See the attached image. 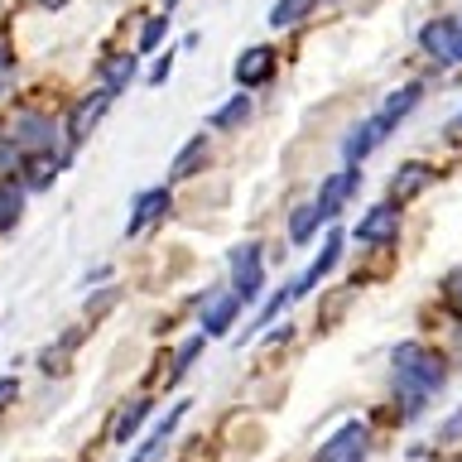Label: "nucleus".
Listing matches in <instances>:
<instances>
[{
	"label": "nucleus",
	"mask_w": 462,
	"mask_h": 462,
	"mask_svg": "<svg viewBox=\"0 0 462 462\" xmlns=\"http://www.w3.org/2000/svg\"><path fill=\"white\" fill-rule=\"evenodd\" d=\"M169 68H173V53H159V58H154V68H150V78H144V82H150V87H164V82H169Z\"/></svg>",
	"instance_id": "obj_28"
},
{
	"label": "nucleus",
	"mask_w": 462,
	"mask_h": 462,
	"mask_svg": "<svg viewBox=\"0 0 462 462\" xmlns=\"http://www.w3.org/2000/svg\"><path fill=\"white\" fill-rule=\"evenodd\" d=\"M429 179H433V173H429L424 164H400L395 179H390V202H410V198H419V193L429 188Z\"/></svg>",
	"instance_id": "obj_15"
},
{
	"label": "nucleus",
	"mask_w": 462,
	"mask_h": 462,
	"mask_svg": "<svg viewBox=\"0 0 462 462\" xmlns=\"http://www.w3.org/2000/svg\"><path fill=\"white\" fill-rule=\"evenodd\" d=\"M356 188H361V173L356 169H342V173H332V179L318 188V212H323V222H332V217H342V208L356 198Z\"/></svg>",
	"instance_id": "obj_8"
},
{
	"label": "nucleus",
	"mask_w": 462,
	"mask_h": 462,
	"mask_svg": "<svg viewBox=\"0 0 462 462\" xmlns=\"http://www.w3.org/2000/svg\"><path fill=\"white\" fill-rule=\"evenodd\" d=\"M202 159H208V135H193L173 159V179H188L193 169H202Z\"/></svg>",
	"instance_id": "obj_21"
},
{
	"label": "nucleus",
	"mask_w": 462,
	"mask_h": 462,
	"mask_svg": "<svg viewBox=\"0 0 462 462\" xmlns=\"http://www.w3.org/2000/svg\"><path fill=\"white\" fill-rule=\"evenodd\" d=\"M106 106H111V92L106 87H97V92H87L78 106H72V116H68V144H82L87 135H92V130L101 125V116H106Z\"/></svg>",
	"instance_id": "obj_7"
},
{
	"label": "nucleus",
	"mask_w": 462,
	"mask_h": 462,
	"mask_svg": "<svg viewBox=\"0 0 462 462\" xmlns=\"http://www.w3.org/2000/svg\"><path fill=\"white\" fill-rule=\"evenodd\" d=\"M448 135H462V111H457V121H453V125H448Z\"/></svg>",
	"instance_id": "obj_36"
},
{
	"label": "nucleus",
	"mask_w": 462,
	"mask_h": 462,
	"mask_svg": "<svg viewBox=\"0 0 462 462\" xmlns=\"http://www.w3.org/2000/svg\"><path fill=\"white\" fill-rule=\"evenodd\" d=\"M453 24H457V63H462V14H457Z\"/></svg>",
	"instance_id": "obj_35"
},
{
	"label": "nucleus",
	"mask_w": 462,
	"mask_h": 462,
	"mask_svg": "<svg viewBox=\"0 0 462 462\" xmlns=\"http://www.w3.org/2000/svg\"><path fill=\"white\" fill-rule=\"evenodd\" d=\"M400 231V202H381V208H371L366 217L356 222V241H390Z\"/></svg>",
	"instance_id": "obj_11"
},
{
	"label": "nucleus",
	"mask_w": 462,
	"mask_h": 462,
	"mask_svg": "<svg viewBox=\"0 0 462 462\" xmlns=\"http://www.w3.org/2000/svg\"><path fill=\"white\" fill-rule=\"evenodd\" d=\"M439 439H443V443H453V439H462V410H453V414H448V424L439 429Z\"/></svg>",
	"instance_id": "obj_29"
},
{
	"label": "nucleus",
	"mask_w": 462,
	"mask_h": 462,
	"mask_svg": "<svg viewBox=\"0 0 462 462\" xmlns=\"http://www.w3.org/2000/svg\"><path fill=\"white\" fill-rule=\"evenodd\" d=\"M164 34H169V14H154L150 24H144V34L135 43V53H154V49H164Z\"/></svg>",
	"instance_id": "obj_25"
},
{
	"label": "nucleus",
	"mask_w": 462,
	"mask_h": 462,
	"mask_svg": "<svg viewBox=\"0 0 462 462\" xmlns=\"http://www.w3.org/2000/svg\"><path fill=\"white\" fill-rule=\"evenodd\" d=\"M245 116H251V97H231V101H222V106L212 111V125L231 130V125H245Z\"/></svg>",
	"instance_id": "obj_23"
},
{
	"label": "nucleus",
	"mask_w": 462,
	"mask_h": 462,
	"mask_svg": "<svg viewBox=\"0 0 462 462\" xmlns=\"http://www.w3.org/2000/svg\"><path fill=\"white\" fill-rule=\"evenodd\" d=\"M150 410H154L150 395H135V400H130L121 414L111 419V439H116V443H130V439L140 433V424H144V414H150Z\"/></svg>",
	"instance_id": "obj_16"
},
{
	"label": "nucleus",
	"mask_w": 462,
	"mask_h": 462,
	"mask_svg": "<svg viewBox=\"0 0 462 462\" xmlns=\"http://www.w3.org/2000/svg\"><path fill=\"white\" fill-rule=\"evenodd\" d=\"M366 448H371V429L361 424V419H346V424L313 453V462H366Z\"/></svg>",
	"instance_id": "obj_3"
},
{
	"label": "nucleus",
	"mask_w": 462,
	"mask_h": 462,
	"mask_svg": "<svg viewBox=\"0 0 462 462\" xmlns=\"http://www.w3.org/2000/svg\"><path fill=\"white\" fill-rule=\"evenodd\" d=\"M448 385V361L439 352H429V346L419 342H400L395 356H390V395L400 400L404 414H424V404L439 395Z\"/></svg>",
	"instance_id": "obj_1"
},
{
	"label": "nucleus",
	"mask_w": 462,
	"mask_h": 462,
	"mask_svg": "<svg viewBox=\"0 0 462 462\" xmlns=\"http://www.w3.org/2000/svg\"><path fill=\"white\" fill-rule=\"evenodd\" d=\"M173 5H179V0H164V10H173Z\"/></svg>",
	"instance_id": "obj_37"
},
{
	"label": "nucleus",
	"mask_w": 462,
	"mask_h": 462,
	"mask_svg": "<svg viewBox=\"0 0 462 462\" xmlns=\"http://www.w3.org/2000/svg\"><path fill=\"white\" fill-rule=\"evenodd\" d=\"M231 289H236L245 303L265 289V251H260L255 241H241L236 251H231Z\"/></svg>",
	"instance_id": "obj_2"
},
{
	"label": "nucleus",
	"mask_w": 462,
	"mask_h": 462,
	"mask_svg": "<svg viewBox=\"0 0 462 462\" xmlns=\"http://www.w3.org/2000/svg\"><path fill=\"white\" fill-rule=\"evenodd\" d=\"M202 346H208V337H188V342H179V352H173V366H169V385H179L183 375H188V366L202 356Z\"/></svg>",
	"instance_id": "obj_22"
},
{
	"label": "nucleus",
	"mask_w": 462,
	"mask_h": 462,
	"mask_svg": "<svg viewBox=\"0 0 462 462\" xmlns=\"http://www.w3.org/2000/svg\"><path fill=\"white\" fill-rule=\"evenodd\" d=\"M0 72H10V53H5V43H0Z\"/></svg>",
	"instance_id": "obj_34"
},
{
	"label": "nucleus",
	"mask_w": 462,
	"mask_h": 462,
	"mask_svg": "<svg viewBox=\"0 0 462 462\" xmlns=\"http://www.w3.org/2000/svg\"><path fill=\"white\" fill-rule=\"evenodd\" d=\"M14 385H20L14 375H5V381H0V404H5V400H14Z\"/></svg>",
	"instance_id": "obj_32"
},
{
	"label": "nucleus",
	"mask_w": 462,
	"mask_h": 462,
	"mask_svg": "<svg viewBox=\"0 0 462 462\" xmlns=\"http://www.w3.org/2000/svg\"><path fill=\"white\" fill-rule=\"evenodd\" d=\"M20 217H24V183L20 179H0V231H14Z\"/></svg>",
	"instance_id": "obj_18"
},
{
	"label": "nucleus",
	"mask_w": 462,
	"mask_h": 462,
	"mask_svg": "<svg viewBox=\"0 0 462 462\" xmlns=\"http://www.w3.org/2000/svg\"><path fill=\"white\" fill-rule=\"evenodd\" d=\"M202 303H208V309H202V337H222V332H231V323H236L241 309H245V299L231 284L217 289V294H208Z\"/></svg>",
	"instance_id": "obj_5"
},
{
	"label": "nucleus",
	"mask_w": 462,
	"mask_h": 462,
	"mask_svg": "<svg viewBox=\"0 0 462 462\" xmlns=\"http://www.w3.org/2000/svg\"><path fill=\"white\" fill-rule=\"evenodd\" d=\"M101 280H111V265H97V270H87V284H101Z\"/></svg>",
	"instance_id": "obj_31"
},
{
	"label": "nucleus",
	"mask_w": 462,
	"mask_h": 462,
	"mask_svg": "<svg viewBox=\"0 0 462 462\" xmlns=\"http://www.w3.org/2000/svg\"><path fill=\"white\" fill-rule=\"evenodd\" d=\"M10 140L20 144L24 154H53L58 150V125L49 121V116L24 111L20 121H14V130H10Z\"/></svg>",
	"instance_id": "obj_6"
},
{
	"label": "nucleus",
	"mask_w": 462,
	"mask_h": 462,
	"mask_svg": "<svg viewBox=\"0 0 462 462\" xmlns=\"http://www.w3.org/2000/svg\"><path fill=\"white\" fill-rule=\"evenodd\" d=\"M289 299H294V294H289V284H284V289H274V294H270V303H265V313H260L255 323H251V332H260V328H265V323H270V318H274V313L284 309Z\"/></svg>",
	"instance_id": "obj_27"
},
{
	"label": "nucleus",
	"mask_w": 462,
	"mask_h": 462,
	"mask_svg": "<svg viewBox=\"0 0 462 462\" xmlns=\"http://www.w3.org/2000/svg\"><path fill=\"white\" fill-rule=\"evenodd\" d=\"M419 43H424V53L439 58V63H457V24L453 20H429Z\"/></svg>",
	"instance_id": "obj_12"
},
{
	"label": "nucleus",
	"mask_w": 462,
	"mask_h": 462,
	"mask_svg": "<svg viewBox=\"0 0 462 462\" xmlns=\"http://www.w3.org/2000/svg\"><path fill=\"white\" fill-rule=\"evenodd\" d=\"M337 255H342V231H328V241H323V251H318V260L299 274L294 284H289V294L299 299V294H309V289H318V284L328 280V270L337 265Z\"/></svg>",
	"instance_id": "obj_10"
},
{
	"label": "nucleus",
	"mask_w": 462,
	"mask_h": 462,
	"mask_svg": "<svg viewBox=\"0 0 462 462\" xmlns=\"http://www.w3.org/2000/svg\"><path fill=\"white\" fill-rule=\"evenodd\" d=\"M183 414H188V400H179V404H173V410H169L164 419H159V429L150 433V443H140L130 462H154L159 453H164V443L173 439V429H179V419H183Z\"/></svg>",
	"instance_id": "obj_14"
},
{
	"label": "nucleus",
	"mask_w": 462,
	"mask_h": 462,
	"mask_svg": "<svg viewBox=\"0 0 462 462\" xmlns=\"http://www.w3.org/2000/svg\"><path fill=\"white\" fill-rule=\"evenodd\" d=\"M270 78H274V49H270V43H255V49H245L236 58V82L241 87H260Z\"/></svg>",
	"instance_id": "obj_13"
},
{
	"label": "nucleus",
	"mask_w": 462,
	"mask_h": 462,
	"mask_svg": "<svg viewBox=\"0 0 462 462\" xmlns=\"http://www.w3.org/2000/svg\"><path fill=\"white\" fill-rule=\"evenodd\" d=\"M20 159H24V150L14 140H0V179H14L20 173Z\"/></svg>",
	"instance_id": "obj_26"
},
{
	"label": "nucleus",
	"mask_w": 462,
	"mask_h": 462,
	"mask_svg": "<svg viewBox=\"0 0 462 462\" xmlns=\"http://www.w3.org/2000/svg\"><path fill=\"white\" fill-rule=\"evenodd\" d=\"M130 78H135V53H121V58H111V63H101V87H106L111 97H121Z\"/></svg>",
	"instance_id": "obj_20"
},
{
	"label": "nucleus",
	"mask_w": 462,
	"mask_h": 462,
	"mask_svg": "<svg viewBox=\"0 0 462 462\" xmlns=\"http://www.w3.org/2000/svg\"><path fill=\"white\" fill-rule=\"evenodd\" d=\"M164 212H169V188H144V193L135 198V212H130V222H125V236L140 241Z\"/></svg>",
	"instance_id": "obj_9"
},
{
	"label": "nucleus",
	"mask_w": 462,
	"mask_h": 462,
	"mask_svg": "<svg viewBox=\"0 0 462 462\" xmlns=\"http://www.w3.org/2000/svg\"><path fill=\"white\" fill-rule=\"evenodd\" d=\"M448 294L457 299V313H462V270H457V274H448Z\"/></svg>",
	"instance_id": "obj_30"
},
{
	"label": "nucleus",
	"mask_w": 462,
	"mask_h": 462,
	"mask_svg": "<svg viewBox=\"0 0 462 462\" xmlns=\"http://www.w3.org/2000/svg\"><path fill=\"white\" fill-rule=\"evenodd\" d=\"M34 5H49V10H63L68 0H34Z\"/></svg>",
	"instance_id": "obj_33"
},
{
	"label": "nucleus",
	"mask_w": 462,
	"mask_h": 462,
	"mask_svg": "<svg viewBox=\"0 0 462 462\" xmlns=\"http://www.w3.org/2000/svg\"><path fill=\"white\" fill-rule=\"evenodd\" d=\"M318 226H323L318 202H299V208L289 212V245H309V241L318 236Z\"/></svg>",
	"instance_id": "obj_17"
},
{
	"label": "nucleus",
	"mask_w": 462,
	"mask_h": 462,
	"mask_svg": "<svg viewBox=\"0 0 462 462\" xmlns=\"http://www.w3.org/2000/svg\"><path fill=\"white\" fill-rule=\"evenodd\" d=\"M419 97H424V82H404L400 92H390V97L381 101V111L371 116V130H375V140L395 135V130H400V121H404V116H410V111L419 106Z\"/></svg>",
	"instance_id": "obj_4"
},
{
	"label": "nucleus",
	"mask_w": 462,
	"mask_h": 462,
	"mask_svg": "<svg viewBox=\"0 0 462 462\" xmlns=\"http://www.w3.org/2000/svg\"><path fill=\"white\" fill-rule=\"evenodd\" d=\"M309 10H313V0H280V5H270V29H289V24H299Z\"/></svg>",
	"instance_id": "obj_24"
},
{
	"label": "nucleus",
	"mask_w": 462,
	"mask_h": 462,
	"mask_svg": "<svg viewBox=\"0 0 462 462\" xmlns=\"http://www.w3.org/2000/svg\"><path fill=\"white\" fill-rule=\"evenodd\" d=\"M375 144H381V140H375L371 121H361V125H352V130H346V140H342V159H346V169H356L361 159H366V154L375 150Z\"/></svg>",
	"instance_id": "obj_19"
}]
</instances>
